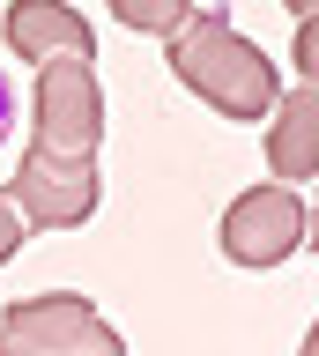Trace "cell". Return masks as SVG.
I'll return each instance as SVG.
<instances>
[{
    "mask_svg": "<svg viewBox=\"0 0 319 356\" xmlns=\"http://www.w3.org/2000/svg\"><path fill=\"white\" fill-rule=\"evenodd\" d=\"M8 52L15 60H52V52H97V30L74 15L67 0H15L8 8Z\"/></svg>",
    "mask_w": 319,
    "mask_h": 356,
    "instance_id": "obj_7",
    "label": "cell"
},
{
    "mask_svg": "<svg viewBox=\"0 0 319 356\" xmlns=\"http://www.w3.org/2000/svg\"><path fill=\"white\" fill-rule=\"evenodd\" d=\"M282 8H290V22H297V15H312V8H319V0H282Z\"/></svg>",
    "mask_w": 319,
    "mask_h": 356,
    "instance_id": "obj_12",
    "label": "cell"
},
{
    "mask_svg": "<svg viewBox=\"0 0 319 356\" xmlns=\"http://www.w3.org/2000/svg\"><path fill=\"white\" fill-rule=\"evenodd\" d=\"M8 193L23 200V216L38 222V230H74V222L97 216V163H60V156H45V149H23Z\"/></svg>",
    "mask_w": 319,
    "mask_h": 356,
    "instance_id": "obj_5",
    "label": "cell"
},
{
    "mask_svg": "<svg viewBox=\"0 0 319 356\" xmlns=\"http://www.w3.org/2000/svg\"><path fill=\"white\" fill-rule=\"evenodd\" d=\"M268 171L282 186H304L319 178V89L297 82L290 97H275V119H268Z\"/></svg>",
    "mask_w": 319,
    "mask_h": 356,
    "instance_id": "obj_6",
    "label": "cell"
},
{
    "mask_svg": "<svg viewBox=\"0 0 319 356\" xmlns=\"http://www.w3.org/2000/svg\"><path fill=\"white\" fill-rule=\"evenodd\" d=\"M304 245H312V252H319V200H312V230H304Z\"/></svg>",
    "mask_w": 319,
    "mask_h": 356,
    "instance_id": "obj_13",
    "label": "cell"
},
{
    "mask_svg": "<svg viewBox=\"0 0 319 356\" xmlns=\"http://www.w3.org/2000/svg\"><path fill=\"white\" fill-rule=\"evenodd\" d=\"M90 60L97 52H52V60H38L30 149L60 156V163H97V141H104V89H97Z\"/></svg>",
    "mask_w": 319,
    "mask_h": 356,
    "instance_id": "obj_2",
    "label": "cell"
},
{
    "mask_svg": "<svg viewBox=\"0 0 319 356\" xmlns=\"http://www.w3.org/2000/svg\"><path fill=\"white\" fill-rule=\"evenodd\" d=\"M163 60L193 97H201L215 119H268L282 82H275V60L260 52L252 38L230 30V15H186L171 38H163Z\"/></svg>",
    "mask_w": 319,
    "mask_h": 356,
    "instance_id": "obj_1",
    "label": "cell"
},
{
    "mask_svg": "<svg viewBox=\"0 0 319 356\" xmlns=\"http://www.w3.org/2000/svg\"><path fill=\"white\" fill-rule=\"evenodd\" d=\"M297 82L319 89V8H312V15H297Z\"/></svg>",
    "mask_w": 319,
    "mask_h": 356,
    "instance_id": "obj_9",
    "label": "cell"
},
{
    "mask_svg": "<svg viewBox=\"0 0 319 356\" xmlns=\"http://www.w3.org/2000/svg\"><path fill=\"white\" fill-rule=\"evenodd\" d=\"M0 349H38V356L82 349V356H119L126 341H119L112 319H97L90 297H74V289H45V297H23V305L0 319Z\"/></svg>",
    "mask_w": 319,
    "mask_h": 356,
    "instance_id": "obj_3",
    "label": "cell"
},
{
    "mask_svg": "<svg viewBox=\"0 0 319 356\" xmlns=\"http://www.w3.org/2000/svg\"><path fill=\"white\" fill-rule=\"evenodd\" d=\"M23 127V104H15V82H8V67H0V141Z\"/></svg>",
    "mask_w": 319,
    "mask_h": 356,
    "instance_id": "obj_11",
    "label": "cell"
},
{
    "mask_svg": "<svg viewBox=\"0 0 319 356\" xmlns=\"http://www.w3.org/2000/svg\"><path fill=\"white\" fill-rule=\"evenodd\" d=\"M312 230V200L297 186H252L223 208V260L230 267H275L290 260L297 238Z\"/></svg>",
    "mask_w": 319,
    "mask_h": 356,
    "instance_id": "obj_4",
    "label": "cell"
},
{
    "mask_svg": "<svg viewBox=\"0 0 319 356\" xmlns=\"http://www.w3.org/2000/svg\"><path fill=\"white\" fill-rule=\"evenodd\" d=\"M112 15L126 30H149V38H171L186 15H193V0H112Z\"/></svg>",
    "mask_w": 319,
    "mask_h": 356,
    "instance_id": "obj_8",
    "label": "cell"
},
{
    "mask_svg": "<svg viewBox=\"0 0 319 356\" xmlns=\"http://www.w3.org/2000/svg\"><path fill=\"white\" fill-rule=\"evenodd\" d=\"M23 230H30L23 200H15V193H0V260H15V245H23Z\"/></svg>",
    "mask_w": 319,
    "mask_h": 356,
    "instance_id": "obj_10",
    "label": "cell"
},
{
    "mask_svg": "<svg viewBox=\"0 0 319 356\" xmlns=\"http://www.w3.org/2000/svg\"><path fill=\"white\" fill-rule=\"evenodd\" d=\"M304 356H319V319H312V334H304Z\"/></svg>",
    "mask_w": 319,
    "mask_h": 356,
    "instance_id": "obj_14",
    "label": "cell"
}]
</instances>
